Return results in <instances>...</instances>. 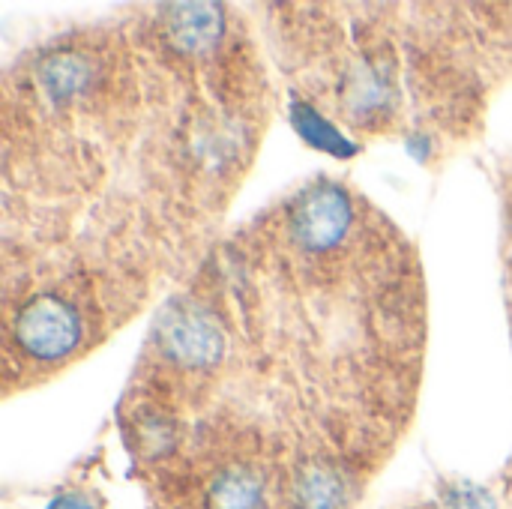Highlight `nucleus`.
<instances>
[{
  "mask_svg": "<svg viewBox=\"0 0 512 509\" xmlns=\"http://www.w3.org/2000/svg\"><path fill=\"white\" fill-rule=\"evenodd\" d=\"M18 348L33 360H60L75 351L81 339V318L78 312L60 297H36L30 300L15 324H12Z\"/></svg>",
  "mask_w": 512,
  "mask_h": 509,
  "instance_id": "nucleus-1",
  "label": "nucleus"
},
{
  "mask_svg": "<svg viewBox=\"0 0 512 509\" xmlns=\"http://www.w3.org/2000/svg\"><path fill=\"white\" fill-rule=\"evenodd\" d=\"M354 210L351 198L336 183H321L294 204L291 210V237L306 252H330L336 249L351 228Z\"/></svg>",
  "mask_w": 512,
  "mask_h": 509,
  "instance_id": "nucleus-2",
  "label": "nucleus"
},
{
  "mask_svg": "<svg viewBox=\"0 0 512 509\" xmlns=\"http://www.w3.org/2000/svg\"><path fill=\"white\" fill-rule=\"evenodd\" d=\"M159 342L162 351L186 369L213 366L225 348L216 318L201 306H174L159 327Z\"/></svg>",
  "mask_w": 512,
  "mask_h": 509,
  "instance_id": "nucleus-3",
  "label": "nucleus"
},
{
  "mask_svg": "<svg viewBox=\"0 0 512 509\" xmlns=\"http://www.w3.org/2000/svg\"><path fill=\"white\" fill-rule=\"evenodd\" d=\"M291 498L297 509H348V483L327 462H306L297 468L291 483Z\"/></svg>",
  "mask_w": 512,
  "mask_h": 509,
  "instance_id": "nucleus-4",
  "label": "nucleus"
},
{
  "mask_svg": "<svg viewBox=\"0 0 512 509\" xmlns=\"http://www.w3.org/2000/svg\"><path fill=\"white\" fill-rule=\"evenodd\" d=\"M222 30V15L210 3H183L171 6L168 15V36L183 51H201L216 42Z\"/></svg>",
  "mask_w": 512,
  "mask_h": 509,
  "instance_id": "nucleus-5",
  "label": "nucleus"
},
{
  "mask_svg": "<svg viewBox=\"0 0 512 509\" xmlns=\"http://www.w3.org/2000/svg\"><path fill=\"white\" fill-rule=\"evenodd\" d=\"M264 480L249 468H225L207 489V509H264Z\"/></svg>",
  "mask_w": 512,
  "mask_h": 509,
  "instance_id": "nucleus-6",
  "label": "nucleus"
},
{
  "mask_svg": "<svg viewBox=\"0 0 512 509\" xmlns=\"http://www.w3.org/2000/svg\"><path fill=\"white\" fill-rule=\"evenodd\" d=\"M387 96H390V87L384 75L372 66H357L345 81V105L351 111H360L363 117L387 108Z\"/></svg>",
  "mask_w": 512,
  "mask_h": 509,
  "instance_id": "nucleus-7",
  "label": "nucleus"
},
{
  "mask_svg": "<svg viewBox=\"0 0 512 509\" xmlns=\"http://www.w3.org/2000/svg\"><path fill=\"white\" fill-rule=\"evenodd\" d=\"M294 126L297 132L312 144V147H321L327 153H336V156H351L354 153V144H348L315 108L309 105H294Z\"/></svg>",
  "mask_w": 512,
  "mask_h": 509,
  "instance_id": "nucleus-8",
  "label": "nucleus"
},
{
  "mask_svg": "<svg viewBox=\"0 0 512 509\" xmlns=\"http://www.w3.org/2000/svg\"><path fill=\"white\" fill-rule=\"evenodd\" d=\"M42 78H45L51 96L66 99V96H72V93H78V90L84 87V81H87V66H84V60H78V57H57V60H51V63L45 66Z\"/></svg>",
  "mask_w": 512,
  "mask_h": 509,
  "instance_id": "nucleus-9",
  "label": "nucleus"
}]
</instances>
